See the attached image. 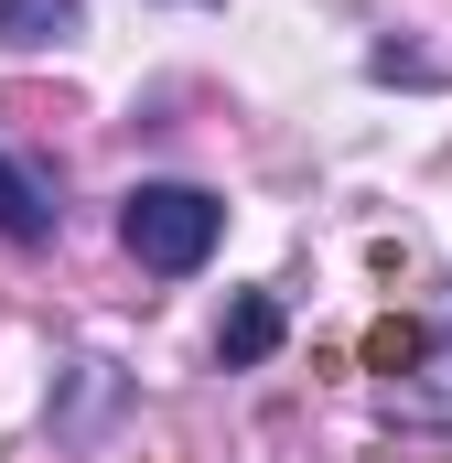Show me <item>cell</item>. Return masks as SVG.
<instances>
[{
    "mask_svg": "<svg viewBox=\"0 0 452 463\" xmlns=\"http://www.w3.org/2000/svg\"><path fill=\"white\" fill-rule=\"evenodd\" d=\"M226 237V205L205 184H129L118 194V248L151 269V280H194Z\"/></svg>",
    "mask_w": 452,
    "mask_h": 463,
    "instance_id": "obj_1",
    "label": "cell"
},
{
    "mask_svg": "<svg viewBox=\"0 0 452 463\" xmlns=\"http://www.w3.org/2000/svg\"><path fill=\"white\" fill-rule=\"evenodd\" d=\"M388 410L399 420H452V324H410V345L388 355Z\"/></svg>",
    "mask_w": 452,
    "mask_h": 463,
    "instance_id": "obj_2",
    "label": "cell"
},
{
    "mask_svg": "<svg viewBox=\"0 0 452 463\" xmlns=\"http://www.w3.org/2000/svg\"><path fill=\"white\" fill-rule=\"evenodd\" d=\"M76 33H87V0H0V54H43Z\"/></svg>",
    "mask_w": 452,
    "mask_h": 463,
    "instance_id": "obj_3",
    "label": "cell"
},
{
    "mask_svg": "<svg viewBox=\"0 0 452 463\" xmlns=\"http://www.w3.org/2000/svg\"><path fill=\"white\" fill-rule=\"evenodd\" d=\"M0 237H11V248H43V237H54V194H43V173L11 162V151H0Z\"/></svg>",
    "mask_w": 452,
    "mask_h": 463,
    "instance_id": "obj_4",
    "label": "cell"
},
{
    "mask_svg": "<svg viewBox=\"0 0 452 463\" xmlns=\"http://www.w3.org/2000/svg\"><path fill=\"white\" fill-rule=\"evenodd\" d=\"M216 355H226V366H269V355H280V302H269V291H237Z\"/></svg>",
    "mask_w": 452,
    "mask_h": 463,
    "instance_id": "obj_5",
    "label": "cell"
}]
</instances>
